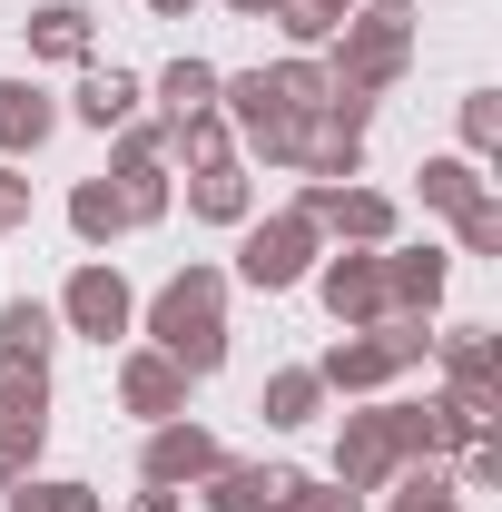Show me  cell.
Listing matches in <instances>:
<instances>
[{
  "label": "cell",
  "mask_w": 502,
  "mask_h": 512,
  "mask_svg": "<svg viewBox=\"0 0 502 512\" xmlns=\"http://www.w3.org/2000/svg\"><path fill=\"white\" fill-rule=\"evenodd\" d=\"M424 197H434V207H473V168H453V158L424 168Z\"/></svg>",
  "instance_id": "7402d4cb"
},
{
  "label": "cell",
  "mask_w": 502,
  "mask_h": 512,
  "mask_svg": "<svg viewBox=\"0 0 502 512\" xmlns=\"http://www.w3.org/2000/svg\"><path fill=\"white\" fill-rule=\"evenodd\" d=\"M315 414V375H276L266 384V424H306Z\"/></svg>",
  "instance_id": "d6986e66"
},
{
  "label": "cell",
  "mask_w": 502,
  "mask_h": 512,
  "mask_svg": "<svg viewBox=\"0 0 502 512\" xmlns=\"http://www.w3.org/2000/svg\"><path fill=\"white\" fill-rule=\"evenodd\" d=\"M197 217H247V178H237V168H197Z\"/></svg>",
  "instance_id": "2e32d148"
},
{
  "label": "cell",
  "mask_w": 502,
  "mask_h": 512,
  "mask_svg": "<svg viewBox=\"0 0 502 512\" xmlns=\"http://www.w3.org/2000/svg\"><path fill=\"white\" fill-rule=\"evenodd\" d=\"M217 512H296L306 503V483L296 473H237V463H217V493H207Z\"/></svg>",
  "instance_id": "5b68a950"
},
{
  "label": "cell",
  "mask_w": 502,
  "mask_h": 512,
  "mask_svg": "<svg viewBox=\"0 0 502 512\" xmlns=\"http://www.w3.org/2000/svg\"><path fill=\"white\" fill-rule=\"evenodd\" d=\"M50 138V99L30 89V79H0V158H20V148H40Z\"/></svg>",
  "instance_id": "ba28073f"
},
{
  "label": "cell",
  "mask_w": 502,
  "mask_h": 512,
  "mask_svg": "<svg viewBox=\"0 0 502 512\" xmlns=\"http://www.w3.org/2000/svg\"><path fill=\"white\" fill-rule=\"evenodd\" d=\"M138 512H178V493H148V503H138Z\"/></svg>",
  "instance_id": "d4e9b609"
},
{
  "label": "cell",
  "mask_w": 502,
  "mask_h": 512,
  "mask_svg": "<svg viewBox=\"0 0 502 512\" xmlns=\"http://www.w3.org/2000/svg\"><path fill=\"white\" fill-rule=\"evenodd\" d=\"M306 512H355V493H315V503Z\"/></svg>",
  "instance_id": "cb8c5ba5"
},
{
  "label": "cell",
  "mask_w": 502,
  "mask_h": 512,
  "mask_svg": "<svg viewBox=\"0 0 502 512\" xmlns=\"http://www.w3.org/2000/svg\"><path fill=\"white\" fill-rule=\"evenodd\" d=\"M158 10H168V20H178V10H188V0H158Z\"/></svg>",
  "instance_id": "484cf974"
},
{
  "label": "cell",
  "mask_w": 502,
  "mask_h": 512,
  "mask_svg": "<svg viewBox=\"0 0 502 512\" xmlns=\"http://www.w3.org/2000/svg\"><path fill=\"white\" fill-rule=\"evenodd\" d=\"M79 119L89 128H128L138 119V79H128V69H89V79H79Z\"/></svg>",
  "instance_id": "30bf717a"
},
{
  "label": "cell",
  "mask_w": 502,
  "mask_h": 512,
  "mask_svg": "<svg viewBox=\"0 0 502 512\" xmlns=\"http://www.w3.org/2000/svg\"><path fill=\"white\" fill-rule=\"evenodd\" d=\"M40 424H50V414H0V473H20V463L40 453Z\"/></svg>",
  "instance_id": "ffe728a7"
},
{
  "label": "cell",
  "mask_w": 502,
  "mask_h": 512,
  "mask_svg": "<svg viewBox=\"0 0 502 512\" xmlns=\"http://www.w3.org/2000/svg\"><path fill=\"white\" fill-rule=\"evenodd\" d=\"M325 296H335V316H384V266H375V256L335 266V276H325Z\"/></svg>",
  "instance_id": "7c38bea8"
},
{
  "label": "cell",
  "mask_w": 502,
  "mask_h": 512,
  "mask_svg": "<svg viewBox=\"0 0 502 512\" xmlns=\"http://www.w3.org/2000/svg\"><path fill=\"white\" fill-rule=\"evenodd\" d=\"M306 247H315V217H276V227L247 237V276L256 286H296L306 276Z\"/></svg>",
  "instance_id": "3957f363"
},
{
  "label": "cell",
  "mask_w": 502,
  "mask_h": 512,
  "mask_svg": "<svg viewBox=\"0 0 502 512\" xmlns=\"http://www.w3.org/2000/svg\"><path fill=\"white\" fill-rule=\"evenodd\" d=\"M10 512H99V493H89V483H20Z\"/></svg>",
  "instance_id": "ac0fdd59"
},
{
  "label": "cell",
  "mask_w": 502,
  "mask_h": 512,
  "mask_svg": "<svg viewBox=\"0 0 502 512\" xmlns=\"http://www.w3.org/2000/svg\"><path fill=\"white\" fill-rule=\"evenodd\" d=\"M148 335H158V355H168L178 375H217V355H227V286H217L207 266L168 276L158 306H148Z\"/></svg>",
  "instance_id": "6da1fadb"
},
{
  "label": "cell",
  "mask_w": 502,
  "mask_h": 512,
  "mask_svg": "<svg viewBox=\"0 0 502 512\" xmlns=\"http://www.w3.org/2000/svg\"><path fill=\"white\" fill-rule=\"evenodd\" d=\"M0 414H50V384H40V365L0 355Z\"/></svg>",
  "instance_id": "9a60e30c"
},
{
  "label": "cell",
  "mask_w": 502,
  "mask_h": 512,
  "mask_svg": "<svg viewBox=\"0 0 502 512\" xmlns=\"http://www.w3.org/2000/svg\"><path fill=\"white\" fill-rule=\"evenodd\" d=\"M0 345H10V355H20V365H40V355H50V345H60V316H50V306H40V296H20V306H10V316H0Z\"/></svg>",
  "instance_id": "8fae6325"
},
{
  "label": "cell",
  "mask_w": 502,
  "mask_h": 512,
  "mask_svg": "<svg viewBox=\"0 0 502 512\" xmlns=\"http://www.w3.org/2000/svg\"><path fill=\"white\" fill-rule=\"evenodd\" d=\"M69 227H79V237H119V227H138V217H128L119 188H79L69 197Z\"/></svg>",
  "instance_id": "5bb4252c"
},
{
  "label": "cell",
  "mask_w": 502,
  "mask_h": 512,
  "mask_svg": "<svg viewBox=\"0 0 502 512\" xmlns=\"http://www.w3.org/2000/svg\"><path fill=\"white\" fill-rule=\"evenodd\" d=\"M276 20H286V40H325L335 30V0H276Z\"/></svg>",
  "instance_id": "44dd1931"
},
{
  "label": "cell",
  "mask_w": 502,
  "mask_h": 512,
  "mask_svg": "<svg viewBox=\"0 0 502 512\" xmlns=\"http://www.w3.org/2000/svg\"><path fill=\"white\" fill-rule=\"evenodd\" d=\"M20 207H30V188H20V178L0 168V227H20Z\"/></svg>",
  "instance_id": "603a6c76"
},
{
  "label": "cell",
  "mask_w": 502,
  "mask_h": 512,
  "mask_svg": "<svg viewBox=\"0 0 502 512\" xmlns=\"http://www.w3.org/2000/svg\"><path fill=\"white\" fill-rule=\"evenodd\" d=\"M306 217H315V227H345V237H384V227H394V207L365 197V188H315Z\"/></svg>",
  "instance_id": "52a82bcc"
},
{
  "label": "cell",
  "mask_w": 502,
  "mask_h": 512,
  "mask_svg": "<svg viewBox=\"0 0 502 512\" xmlns=\"http://www.w3.org/2000/svg\"><path fill=\"white\" fill-rule=\"evenodd\" d=\"M237 10H276V0H237Z\"/></svg>",
  "instance_id": "4316f807"
},
{
  "label": "cell",
  "mask_w": 502,
  "mask_h": 512,
  "mask_svg": "<svg viewBox=\"0 0 502 512\" xmlns=\"http://www.w3.org/2000/svg\"><path fill=\"white\" fill-rule=\"evenodd\" d=\"M424 512H443V503H424Z\"/></svg>",
  "instance_id": "83f0119b"
},
{
  "label": "cell",
  "mask_w": 502,
  "mask_h": 512,
  "mask_svg": "<svg viewBox=\"0 0 502 512\" xmlns=\"http://www.w3.org/2000/svg\"><path fill=\"white\" fill-rule=\"evenodd\" d=\"M119 394H128V414H158V424H178V404H188V375H178L168 355H128Z\"/></svg>",
  "instance_id": "8992f818"
},
{
  "label": "cell",
  "mask_w": 502,
  "mask_h": 512,
  "mask_svg": "<svg viewBox=\"0 0 502 512\" xmlns=\"http://www.w3.org/2000/svg\"><path fill=\"white\" fill-rule=\"evenodd\" d=\"M30 50H40V60H89V10H79V0L30 10Z\"/></svg>",
  "instance_id": "9c48e42d"
},
{
  "label": "cell",
  "mask_w": 502,
  "mask_h": 512,
  "mask_svg": "<svg viewBox=\"0 0 502 512\" xmlns=\"http://www.w3.org/2000/svg\"><path fill=\"white\" fill-rule=\"evenodd\" d=\"M325 375H335V384H384V375H394V345H335Z\"/></svg>",
  "instance_id": "e0dca14e"
},
{
  "label": "cell",
  "mask_w": 502,
  "mask_h": 512,
  "mask_svg": "<svg viewBox=\"0 0 502 512\" xmlns=\"http://www.w3.org/2000/svg\"><path fill=\"white\" fill-rule=\"evenodd\" d=\"M60 316L79 325V335H128V286H119V266H79L69 276V296H60Z\"/></svg>",
  "instance_id": "7a4b0ae2"
},
{
  "label": "cell",
  "mask_w": 502,
  "mask_h": 512,
  "mask_svg": "<svg viewBox=\"0 0 502 512\" xmlns=\"http://www.w3.org/2000/svg\"><path fill=\"white\" fill-rule=\"evenodd\" d=\"M197 473H217V434H197V424H158V434H148V483L178 493V483H197Z\"/></svg>",
  "instance_id": "277c9868"
},
{
  "label": "cell",
  "mask_w": 502,
  "mask_h": 512,
  "mask_svg": "<svg viewBox=\"0 0 502 512\" xmlns=\"http://www.w3.org/2000/svg\"><path fill=\"white\" fill-rule=\"evenodd\" d=\"M158 89H168V119H207V109H217V69L207 60H178Z\"/></svg>",
  "instance_id": "4fadbf2b"
}]
</instances>
